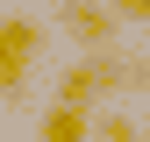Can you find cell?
Returning <instances> with one entry per match:
<instances>
[{
  "instance_id": "6da1fadb",
  "label": "cell",
  "mask_w": 150,
  "mask_h": 142,
  "mask_svg": "<svg viewBox=\"0 0 150 142\" xmlns=\"http://www.w3.org/2000/svg\"><path fill=\"white\" fill-rule=\"evenodd\" d=\"M36 50H43V29H36L29 14H7V22H0V93H7V100L29 85Z\"/></svg>"
},
{
  "instance_id": "3957f363",
  "label": "cell",
  "mask_w": 150,
  "mask_h": 142,
  "mask_svg": "<svg viewBox=\"0 0 150 142\" xmlns=\"http://www.w3.org/2000/svg\"><path fill=\"white\" fill-rule=\"evenodd\" d=\"M86 135H100V121L86 114V106H71V100H57L43 114V142H86Z\"/></svg>"
},
{
  "instance_id": "8992f818",
  "label": "cell",
  "mask_w": 150,
  "mask_h": 142,
  "mask_svg": "<svg viewBox=\"0 0 150 142\" xmlns=\"http://www.w3.org/2000/svg\"><path fill=\"white\" fill-rule=\"evenodd\" d=\"M115 14L122 22H150V0H115Z\"/></svg>"
},
{
  "instance_id": "7a4b0ae2",
  "label": "cell",
  "mask_w": 150,
  "mask_h": 142,
  "mask_svg": "<svg viewBox=\"0 0 150 142\" xmlns=\"http://www.w3.org/2000/svg\"><path fill=\"white\" fill-rule=\"evenodd\" d=\"M64 29L79 36L86 50H115L122 14H115V0H64Z\"/></svg>"
},
{
  "instance_id": "5b68a950",
  "label": "cell",
  "mask_w": 150,
  "mask_h": 142,
  "mask_svg": "<svg viewBox=\"0 0 150 142\" xmlns=\"http://www.w3.org/2000/svg\"><path fill=\"white\" fill-rule=\"evenodd\" d=\"M100 142H150V128H136L129 114H100Z\"/></svg>"
},
{
  "instance_id": "277c9868",
  "label": "cell",
  "mask_w": 150,
  "mask_h": 142,
  "mask_svg": "<svg viewBox=\"0 0 150 142\" xmlns=\"http://www.w3.org/2000/svg\"><path fill=\"white\" fill-rule=\"evenodd\" d=\"M100 93H107V71H100V57H79V64L57 78V100H71V106H93Z\"/></svg>"
}]
</instances>
